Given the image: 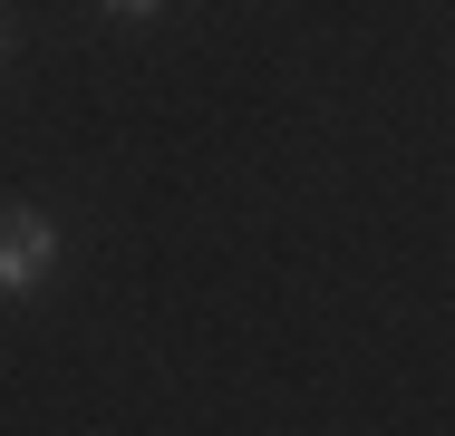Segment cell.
<instances>
[{
  "label": "cell",
  "mask_w": 455,
  "mask_h": 436,
  "mask_svg": "<svg viewBox=\"0 0 455 436\" xmlns=\"http://www.w3.org/2000/svg\"><path fill=\"white\" fill-rule=\"evenodd\" d=\"M107 10H126V20H156V10H165V0H107Z\"/></svg>",
  "instance_id": "cell-2"
},
{
  "label": "cell",
  "mask_w": 455,
  "mask_h": 436,
  "mask_svg": "<svg viewBox=\"0 0 455 436\" xmlns=\"http://www.w3.org/2000/svg\"><path fill=\"white\" fill-rule=\"evenodd\" d=\"M0 49H10V20H0Z\"/></svg>",
  "instance_id": "cell-3"
},
{
  "label": "cell",
  "mask_w": 455,
  "mask_h": 436,
  "mask_svg": "<svg viewBox=\"0 0 455 436\" xmlns=\"http://www.w3.org/2000/svg\"><path fill=\"white\" fill-rule=\"evenodd\" d=\"M49 271H59V223L39 204H0V301L39 291Z\"/></svg>",
  "instance_id": "cell-1"
}]
</instances>
